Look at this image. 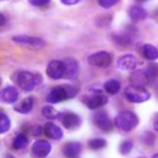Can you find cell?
<instances>
[{"label":"cell","instance_id":"6da1fadb","mask_svg":"<svg viewBox=\"0 0 158 158\" xmlns=\"http://www.w3.org/2000/svg\"><path fill=\"white\" fill-rule=\"evenodd\" d=\"M16 81L19 84V86L25 90V91H31L33 90L38 84H41L42 81V77L40 74H35L31 72H20L16 77Z\"/></svg>","mask_w":158,"mask_h":158},{"label":"cell","instance_id":"7a4b0ae2","mask_svg":"<svg viewBox=\"0 0 158 158\" xmlns=\"http://www.w3.org/2000/svg\"><path fill=\"white\" fill-rule=\"evenodd\" d=\"M115 125L125 132H128L133 130L138 125V117L132 111H122L120 112L115 118Z\"/></svg>","mask_w":158,"mask_h":158},{"label":"cell","instance_id":"3957f363","mask_svg":"<svg viewBox=\"0 0 158 158\" xmlns=\"http://www.w3.org/2000/svg\"><path fill=\"white\" fill-rule=\"evenodd\" d=\"M125 96L130 102L133 104H141L151 98V93L144 89V86L138 85H130L125 89Z\"/></svg>","mask_w":158,"mask_h":158},{"label":"cell","instance_id":"277c9868","mask_svg":"<svg viewBox=\"0 0 158 158\" xmlns=\"http://www.w3.org/2000/svg\"><path fill=\"white\" fill-rule=\"evenodd\" d=\"M12 41L20 46L27 47V48H33V49H40L46 46V42L35 36H27V35H20V36H14Z\"/></svg>","mask_w":158,"mask_h":158},{"label":"cell","instance_id":"5b68a950","mask_svg":"<svg viewBox=\"0 0 158 158\" xmlns=\"http://www.w3.org/2000/svg\"><path fill=\"white\" fill-rule=\"evenodd\" d=\"M112 62V56L109 52L105 51H100V52H95L93 54H90L88 57V63L93 67H98V68H106L111 64Z\"/></svg>","mask_w":158,"mask_h":158},{"label":"cell","instance_id":"8992f818","mask_svg":"<svg viewBox=\"0 0 158 158\" xmlns=\"http://www.w3.org/2000/svg\"><path fill=\"white\" fill-rule=\"evenodd\" d=\"M46 73L47 75L53 79V80H57V79H60L64 77L65 74V65H64V62L63 60H51L47 65V69H46Z\"/></svg>","mask_w":158,"mask_h":158},{"label":"cell","instance_id":"52a82bcc","mask_svg":"<svg viewBox=\"0 0 158 158\" xmlns=\"http://www.w3.org/2000/svg\"><path fill=\"white\" fill-rule=\"evenodd\" d=\"M59 118H60L63 126L68 130H75L81 123V118L74 112H63V114H60Z\"/></svg>","mask_w":158,"mask_h":158},{"label":"cell","instance_id":"ba28073f","mask_svg":"<svg viewBox=\"0 0 158 158\" xmlns=\"http://www.w3.org/2000/svg\"><path fill=\"white\" fill-rule=\"evenodd\" d=\"M51 149H52V147H51L49 142H47L44 139H37L32 144V153L37 158L47 157L51 153Z\"/></svg>","mask_w":158,"mask_h":158},{"label":"cell","instance_id":"9c48e42d","mask_svg":"<svg viewBox=\"0 0 158 158\" xmlns=\"http://www.w3.org/2000/svg\"><path fill=\"white\" fill-rule=\"evenodd\" d=\"M94 123L105 132H109L112 128V122L109 118V115L105 111H99L94 115Z\"/></svg>","mask_w":158,"mask_h":158},{"label":"cell","instance_id":"30bf717a","mask_svg":"<svg viewBox=\"0 0 158 158\" xmlns=\"http://www.w3.org/2000/svg\"><path fill=\"white\" fill-rule=\"evenodd\" d=\"M65 99H68V94L64 86H56L53 88L49 94L47 95V101L49 104H57V102H62Z\"/></svg>","mask_w":158,"mask_h":158},{"label":"cell","instance_id":"8fae6325","mask_svg":"<svg viewBox=\"0 0 158 158\" xmlns=\"http://www.w3.org/2000/svg\"><path fill=\"white\" fill-rule=\"evenodd\" d=\"M137 58L133 54H123L117 59V67L121 70H132L137 67Z\"/></svg>","mask_w":158,"mask_h":158},{"label":"cell","instance_id":"7c38bea8","mask_svg":"<svg viewBox=\"0 0 158 158\" xmlns=\"http://www.w3.org/2000/svg\"><path fill=\"white\" fill-rule=\"evenodd\" d=\"M0 98L4 104H12L19 99V90L15 86H5L1 90Z\"/></svg>","mask_w":158,"mask_h":158},{"label":"cell","instance_id":"4fadbf2b","mask_svg":"<svg viewBox=\"0 0 158 158\" xmlns=\"http://www.w3.org/2000/svg\"><path fill=\"white\" fill-rule=\"evenodd\" d=\"M63 62H64V65H65V74H64V77L67 79L75 78L77 74H78V72H79V64H78V62L74 58H72V57L65 58Z\"/></svg>","mask_w":158,"mask_h":158},{"label":"cell","instance_id":"5bb4252c","mask_svg":"<svg viewBox=\"0 0 158 158\" xmlns=\"http://www.w3.org/2000/svg\"><path fill=\"white\" fill-rule=\"evenodd\" d=\"M128 16H130L131 21L138 22L147 17V11L144 10V7H142L139 5H132L128 9Z\"/></svg>","mask_w":158,"mask_h":158},{"label":"cell","instance_id":"9a60e30c","mask_svg":"<svg viewBox=\"0 0 158 158\" xmlns=\"http://www.w3.org/2000/svg\"><path fill=\"white\" fill-rule=\"evenodd\" d=\"M44 133L49 137V138H53V139H60L63 137V131L62 128H59V126L54 125L53 122H47L44 125Z\"/></svg>","mask_w":158,"mask_h":158},{"label":"cell","instance_id":"2e32d148","mask_svg":"<svg viewBox=\"0 0 158 158\" xmlns=\"http://www.w3.org/2000/svg\"><path fill=\"white\" fill-rule=\"evenodd\" d=\"M80 151H81V144L79 142H69L63 148V153L67 158H77Z\"/></svg>","mask_w":158,"mask_h":158},{"label":"cell","instance_id":"e0dca14e","mask_svg":"<svg viewBox=\"0 0 158 158\" xmlns=\"http://www.w3.org/2000/svg\"><path fill=\"white\" fill-rule=\"evenodd\" d=\"M106 101H107L106 96H104L102 94L98 93V94H94L91 98H89L86 105H88L89 109H98V107L104 106L106 104Z\"/></svg>","mask_w":158,"mask_h":158},{"label":"cell","instance_id":"ac0fdd59","mask_svg":"<svg viewBox=\"0 0 158 158\" xmlns=\"http://www.w3.org/2000/svg\"><path fill=\"white\" fill-rule=\"evenodd\" d=\"M120 81L117 80V79H109V80H106L105 83H104V89H105V91L107 93V94H110V95H115V94H117L118 93V90H120Z\"/></svg>","mask_w":158,"mask_h":158},{"label":"cell","instance_id":"d6986e66","mask_svg":"<svg viewBox=\"0 0 158 158\" xmlns=\"http://www.w3.org/2000/svg\"><path fill=\"white\" fill-rule=\"evenodd\" d=\"M142 53L146 59L148 60H156L158 59V49L153 44H144L142 47Z\"/></svg>","mask_w":158,"mask_h":158},{"label":"cell","instance_id":"ffe728a7","mask_svg":"<svg viewBox=\"0 0 158 158\" xmlns=\"http://www.w3.org/2000/svg\"><path fill=\"white\" fill-rule=\"evenodd\" d=\"M32 107H33V98L30 96V98H25L22 100V102L15 107V110L20 114H28V112H31Z\"/></svg>","mask_w":158,"mask_h":158},{"label":"cell","instance_id":"44dd1931","mask_svg":"<svg viewBox=\"0 0 158 158\" xmlns=\"http://www.w3.org/2000/svg\"><path fill=\"white\" fill-rule=\"evenodd\" d=\"M27 142H28L27 136L25 133H19V135L15 136L11 146H12L14 149H23L27 146Z\"/></svg>","mask_w":158,"mask_h":158},{"label":"cell","instance_id":"7402d4cb","mask_svg":"<svg viewBox=\"0 0 158 158\" xmlns=\"http://www.w3.org/2000/svg\"><path fill=\"white\" fill-rule=\"evenodd\" d=\"M42 115L46 118H49V120H54V118L60 116V114L53 106H51V105H46V106L42 107Z\"/></svg>","mask_w":158,"mask_h":158},{"label":"cell","instance_id":"603a6c76","mask_svg":"<svg viewBox=\"0 0 158 158\" xmlns=\"http://www.w3.org/2000/svg\"><path fill=\"white\" fill-rule=\"evenodd\" d=\"M146 77L149 79H157L158 78V63H151L144 69Z\"/></svg>","mask_w":158,"mask_h":158},{"label":"cell","instance_id":"cb8c5ba5","mask_svg":"<svg viewBox=\"0 0 158 158\" xmlns=\"http://www.w3.org/2000/svg\"><path fill=\"white\" fill-rule=\"evenodd\" d=\"M10 118L7 117V115L5 112H2L0 115V133H5L9 128H10Z\"/></svg>","mask_w":158,"mask_h":158},{"label":"cell","instance_id":"d4e9b609","mask_svg":"<svg viewBox=\"0 0 158 158\" xmlns=\"http://www.w3.org/2000/svg\"><path fill=\"white\" fill-rule=\"evenodd\" d=\"M114 41L116 44L121 46V47H127L128 44H131V38L126 35H120V36H112Z\"/></svg>","mask_w":158,"mask_h":158},{"label":"cell","instance_id":"484cf974","mask_svg":"<svg viewBox=\"0 0 158 158\" xmlns=\"http://www.w3.org/2000/svg\"><path fill=\"white\" fill-rule=\"evenodd\" d=\"M106 146V141L104 138H93L91 141H89V147L94 151L96 149H101Z\"/></svg>","mask_w":158,"mask_h":158},{"label":"cell","instance_id":"4316f807","mask_svg":"<svg viewBox=\"0 0 158 158\" xmlns=\"http://www.w3.org/2000/svg\"><path fill=\"white\" fill-rule=\"evenodd\" d=\"M132 148H133V142L132 141H128V139H126V141H123L121 144H120V147H118V151H120V153L121 154H128L131 151H132Z\"/></svg>","mask_w":158,"mask_h":158},{"label":"cell","instance_id":"83f0119b","mask_svg":"<svg viewBox=\"0 0 158 158\" xmlns=\"http://www.w3.org/2000/svg\"><path fill=\"white\" fill-rule=\"evenodd\" d=\"M120 0H98V4L104 9H110L114 5H116Z\"/></svg>","mask_w":158,"mask_h":158},{"label":"cell","instance_id":"f1b7e54d","mask_svg":"<svg viewBox=\"0 0 158 158\" xmlns=\"http://www.w3.org/2000/svg\"><path fill=\"white\" fill-rule=\"evenodd\" d=\"M64 88H65V90H67L68 99H70V98L75 96V94H77V88H75V86H72V85H65Z\"/></svg>","mask_w":158,"mask_h":158},{"label":"cell","instance_id":"f546056e","mask_svg":"<svg viewBox=\"0 0 158 158\" xmlns=\"http://www.w3.org/2000/svg\"><path fill=\"white\" fill-rule=\"evenodd\" d=\"M51 0H28V2L33 6H44L49 2Z\"/></svg>","mask_w":158,"mask_h":158},{"label":"cell","instance_id":"4dcf8cb0","mask_svg":"<svg viewBox=\"0 0 158 158\" xmlns=\"http://www.w3.org/2000/svg\"><path fill=\"white\" fill-rule=\"evenodd\" d=\"M60 1L64 5H75V4L79 2V0H60Z\"/></svg>","mask_w":158,"mask_h":158},{"label":"cell","instance_id":"1f68e13d","mask_svg":"<svg viewBox=\"0 0 158 158\" xmlns=\"http://www.w3.org/2000/svg\"><path fill=\"white\" fill-rule=\"evenodd\" d=\"M153 127H154V130L158 132V112L154 115V120H153Z\"/></svg>","mask_w":158,"mask_h":158},{"label":"cell","instance_id":"d6a6232c","mask_svg":"<svg viewBox=\"0 0 158 158\" xmlns=\"http://www.w3.org/2000/svg\"><path fill=\"white\" fill-rule=\"evenodd\" d=\"M32 133H33V135H36V136H37V135H41V133H42V128H41V127H38V126H36V127H35V130L32 131Z\"/></svg>","mask_w":158,"mask_h":158},{"label":"cell","instance_id":"836d02e7","mask_svg":"<svg viewBox=\"0 0 158 158\" xmlns=\"http://www.w3.org/2000/svg\"><path fill=\"white\" fill-rule=\"evenodd\" d=\"M5 15L4 14H0V26H4V23H5Z\"/></svg>","mask_w":158,"mask_h":158},{"label":"cell","instance_id":"e575fe53","mask_svg":"<svg viewBox=\"0 0 158 158\" xmlns=\"http://www.w3.org/2000/svg\"><path fill=\"white\" fill-rule=\"evenodd\" d=\"M152 158H158V153H156V154H154V156H153Z\"/></svg>","mask_w":158,"mask_h":158},{"label":"cell","instance_id":"d590c367","mask_svg":"<svg viewBox=\"0 0 158 158\" xmlns=\"http://www.w3.org/2000/svg\"><path fill=\"white\" fill-rule=\"evenodd\" d=\"M137 1H139V2H143V1H147V0H137Z\"/></svg>","mask_w":158,"mask_h":158}]
</instances>
